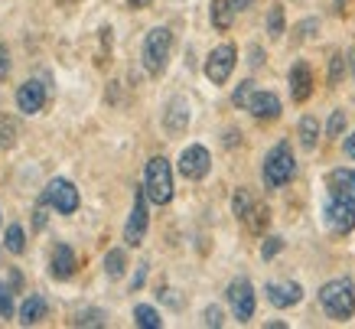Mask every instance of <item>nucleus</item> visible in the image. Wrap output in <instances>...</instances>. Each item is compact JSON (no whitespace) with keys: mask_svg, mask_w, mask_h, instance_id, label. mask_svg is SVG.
Segmentation results:
<instances>
[{"mask_svg":"<svg viewBox=\"0 0 355 329\" xmlns=\"http://www.w3.org/2000/svg\"><path fill=\"white\" fill-rule=\"evenodd\" d=\"M323 222L333 235H349L355 228V170L339 167L326 176Z\"/></svg>","mask_w":355,"mask_h":329,"instance_id":"f257e3e1","label":"nucleus"},{"mask_svg":"<svg viewBox=\"0 0 355 329\" xmlns=\"http://www.w3.org/2000/svg\"><path fill=\"white\" fill-rule=\"evenodd\" d=\"M320 307L329 319L336 323H345V319H352L355 313V284L349 277H333V280H326L320 287Z\"/></svg>","mask_w":355,"mask_h":329,"instance_id":"f03ea898","label":"nucleus"},{"mask_svg":"<svg viewBox=\"0 0 355 329\" xmlns=\"http://www.w3.org/2000/svg\"><path fill=\"white\" fill-rule=\"evenodd\" d=\"M297 176V157H293V147L287 140H280L274 147L268 150V157H264V167H261V180L268 189H280V186H287V183Z\"/></svg>","mask_w":355,"mask_h":329,"instance_id":"7ed1b4c3","label":"nucleus"},{"mask_svg":"<svg viewBox=\"0 0 355 329\" xmlns=\"http://www.w3.org/2000/svg\"><path fill=\"white\" fill-rule=\"evenodd\" d=\"M170 53H173L170 26H153V30L144 36V49H140L144 69H147L150 75H163L166 72V65H170Z\"/></svg>","mask_w":355,"mask_h":329,"instance_id":"20e7f679","label":"nucleus"},{"mask_svg":"<svg viewBox=\"0 0 355 329\" xmlns=\"http://www.w3.org/2000/svg\"><path fill=\"white\" fill-rule=\"evenodd\" d=\"M144 189L153 205H166L173 199V167L166 157H150L144 170Z\"/></svg>","mask_w":355,"mask_h":329,"instance_id":"39448f33","label":"nucleus"},{"mask_svg":"<svg viewBox=\"0 0 355 329\" xmlns=\"http://www.w3.org/2000/svg\"><path fill=\"white\" fill-rule=\"evenodd\" d=\"M235 62H238V49L232 43H222L216 46L209 59H205V78L212 82V85H225L232 72H235Z\"/></svg>","mask_w":355,"mask_h":329,"instance_id":"423d86ee","label":"nucleus"},{"mask_svg":"<svg viewBox=\"0 0 355 329\" xmlns=\"http://www.w3.org/2000/svg\"><path fill=\"white\" fill-rule=\"evenodd\" d=\"M147 202H150V196H147V189L140 186L137 192H134V209H130L128 215V225H124V242L130 244V248H137L144 238H147V225H150V212H147Z\"/></svg>","mask_w":355,"mask_h":329,"instance_id":"0eeeda50","label":"nucleus"},{"mask_svg":"<svg viewBox=\"0 0 355 329\" xmlns=\"http://www.w3.org/2000/svg\"><path fill=\"white\" fill-rule=\"evenodd\" d=\"M228 297V307H232V317L238 319V323H248V319L254 317V287H251V280L248 277H238V280H232L225 290Z\"/></svg>","mask_w":355,"mask_h":329,"instance_id":"6e6552de","label":"nucleus"},{"mask_svg":"<svg viewBox=\"0 0 355 329\" xmlns=\"http://www.w3.org/2000/svg\"><path fill=\"white\" fill-rule=\"evenodd\" d=\"M180 176H186V180H202L205 173L212 170V153L202 147V144H189V147L180 153Z\"/></svg>","mask_w":355,"mask_h":329,"instance_id":"1a4fd4ad","label":"nucleus"},{"mask_svg":"<svg viewBox=\"0 0 355 329\" xmlns=\"http://www.w3.org/2000/svg\"><path fill=\"white\" fill-rule=\"evenodd\" d=\"M46 199H49V205H53L55 212H62V215H72L78 209V189L69 180H49Z\"/></svg>","mask_w":355,"mask_h":329,"instance_id":"9d476101","label":"nucleus"},{"mask_svg":"<svg viewBox=\"0 0 355 329\" xmlns=\"http://www.w3.org/2000/svg\"><path fill=\"white\" fill-rule=\"evenodd\" d=\"M186 128H189V101L183 95H176L163 108V130L170 137H180V134H186Z\"/></svg>","mask_w":355,"mask_h":329,"instance_id":"9b49d317","label":"nucleus"},{"mask_svg":"<svg viewBox=\"0 0 355 329\" xmlns=\"http://www.w3.org/2000/svg\"><path fill=\"white\" fill-rule=\"evenodd\" d=\"M264 294H268V303L277 310H287V307H297L303 300V287L297 280H270L264 287Z\"/></svg>","mask_w":355,"mask_h":329,"instance_id":"f8f14e48","label":"nucleus"},{"mask_svg":"<svg viewBox=\"0 0 355 329\" xmlns=\"http://www.w3.org/2000/svg\"><path fill=\"white\" fill-rule=\"evenodd\" d=\"M43 105H46V85L43 82L30 78V82H23V85L17 88V108H20L23 115H40Z\"/></svg>","mask_w":355,"mask_h":329,"instance_id":"ddd939ff","label":"nucleus"},{"mask_svg":"<svg viewBox=\"0 0 355 329\" xmlns=\"http://www.w3.org/2000/svg\"><path fill=\"white\" fill-rule=\"evenodd\" d=\"M245 111H251L254 121H277L284 108H280V98L274 92H254V98L248 101Z\"/></svg>","mask_w":355,"mask_h":329,"instance_id":"4468645a","label":"nucleus"},{"mask_svg":"<svg viewBox=\"0 0 355 329\" xmlns=\"http://www.w3.org/2000/svg\"><path fill=\"white\" fill-rule=\"evenodd\" d=\"M310 95H313V72H310V65L300 59V62L291 65V98L297 105H303Z\"/></svg>","mask_w":355,"mask_h":329,"instance_id":"2eb2a0df","label":"nucleus"},{"mask_svg":"<svg viewBox=\"0 0 355 329\" xmlns=\"http://www.w3.org/2000/svg\"><path fill=\"white\" fill-rule=\"evenodd\" d=\"M49 274L55 280H69V277L76 274V251L69 244H55L53 261H49Z\"/></svg>","mask_w":355,"mask_h":329,"instance_id":"dca6fc26","label":"nucleus"},{"mask_svg":"<svg viewBox=\"0 0 355 329\" xmlns=\"http://www.w3.org/2000/svg\"><path fill=\"white\" fill-rule=\"evenodd\" d=\"M46 310H49L46 297H40V294H30V297L20 303V326H36V323L46 317Z\"/></svg>","mask_w":355,"mask_h":329,"instance_id":"f3484780","label":"nucleus"},{"mask_svg":"<svg viewBox=\"0 0 355 329\" xmlns=\"http://www.w3.org/2000/svg\"><path fill=\"white\" fill-rule=\"evenodd\" d=\"M235 3H232V0H212V3H209V20H212V26H216V30H232V23H235Z\"/></svg>","mask_w":355,"mask_h":329,"instance_id":"a211bd4d","label":"nucleus"},{"mask_svg":"<svg viewBox=\"0 0 355 329\" xmlns=\"http://www.w3.org/2000/svg\"><path fill=\"white\" fill-rule=\"evenodd\" d=\"M297 137H300L303 150H316V140H320V121H316L313 115H303L300 128H297Z\"/></svg>","mask_w":355,"mask_h":329,"instance_id":"6ab92c4d","label":"nucleus"},{"mask_svg":"<svg viewBox=\"0 0 355 329\" xmlns=\"http://www.w3.org/2000/svg\"><path fill=\"white\" fill-rule=\"evenodd\" d=\"M241 222L248 225V232L264 235V228H268V222H270V209H268V205H261V202H254V205L248 209V215L241 219Z\"/></svg>","mask_w":355,"mask_h":329,"instance_id":"aec40b11","label":"nucleus"},{"mask_svg":"<svg viewBox=\"0 0 355 329\" xmlns=\"http://www.w3.org/2000/svg\"><path fill=\"white\" fill-rule=\"evenodd\" d=\"M124 271H128V255L121 248H111L108 255H105V274L111 280H118V277H124Z\"/></svg>","mask_w":355,"mask_h":329,"instance_id":"412c9836","label":"nucleus"},{"mask_svg":"<svg viewBox=\"0 0 355 329\" xmlns=\"http://www.w3.org/2000/svg\"><path fill=\"white\" fill-rule=\"evenodd\" d=\"M134 323H137L140 329H160L163 326L160 313L153 307H147V303H137V307H134Z\"/></svg>","mask_w":355,"mask_h":329,"instance_id":"4be33fe9","label":"nucleus"},{"mask_svg":"<svg viewBox=\"0 0 355 329\" xmlns=\"http://www.w3.org/2000/svg\"><path fill=\"white\" fill-rule=\"evenodd\" d=\"M3 244H7V251H13V255H23L26 251V232H23V225H10L7 235H3Z\"/></svg>","mask_w":355,"mask_h":329,"instance_id":"5701e85b","label":"nucleus"},{"mask_svg":"<svg viewBox=\"0 0 355 329\" xmlns=\"http://www.w3.org/2000/svg\"><path fill=\"white\" fill-rule=\"evenodd\" d=\"M17 121H13L10 115H0V147L3 150H10L13 144H17Z\"/></svg>","mask_w":355,"mask_h":329,"instance_id":"b1692460","label":"nucleus"},{"mask_svg":"<svg viewBox=\"0 0 355 329\" xmlns=\"http://www.w3.org/2000/svg\"><path fill=\"white\" fill-rule=\"evenodd\" d=\"M284 30H287V23H284V7L280 3H274L268 13V33H270V40H280L284 36Z\"/></svg>","mask_w":355,"mask_h":329,"instance_id":"393cba45","label":"nucleus"},{"mask_svg":"<svg viewBox=\"0 0 355 329\" xmlns=\"http://www.w3.org/2000/svg\"><path fill=\"white\" fill-rule=\"evenodd\" d=\"M345 72H349V62H345V56H343V53H336L333 59H329V78H326V82H329V88L339 85Z\"/></svg>","mask_w":355,"mask_h":329,"instance_id":"a878e982","label":"nucleus"},{"mask_svg":"<svg viewBox=\"0 0 355 329\" xmlns=\"http://www.w3.org/2000/svg\"><path fill=\"white\" fill-rule=\"evenodd\" d=\"M254 92H258V88H254V82H251V78L238 82V88L232 92V105H235V108H248V101L254 98Z\"/></svg>","mask_w":355,"mask_h":329,"instance_id":"bb28decb","label":"nucleus"},{"mask_svg":"<svg viewBox=\"0 0 355 329\" xmlns=\"http://www.w3.org/2000/svg\"><path fill=\"white\" fill-rule=\"evenodd\" d=\"M251 205H254V202H251V192H248L245 186H241V189H235V196H232V212H235L238 219H245Z\"/></svg>","mask_w":355,"mask_h":329,"instance_id":"cd10ccee","label":"nucleus"},{"mask_svg":"<svg viewBox=\"0 0 355 329\" xmlns=\"http://www.w3.org/2000/svg\"><path fill=\"white\" fill-rule=\"evenodd\" d=\"M280 251H284V238H280V235H268V238H264V244H261V258H264V261H270V258H277Z\"/></svg>","mask_w":355,"mask_h":329,"instance_id":"c85d7f7f","label":"nucleus"},{"mask_svg":"<svg viewBox=\"0 0 355 329\" xmlns=\"http://www.w3.org/2000/svg\"><path fill=\"white\" fill-rule=\"evenodd\" d=\"M72 323H76V326H105V313H101V310H82Z\"/></svg>","mask_w":355,"mask_h":329,"instance_id":"c756f323","label":"nucleus"},{"mask_svg":"<svg viewBox=\"0 0 355 329\" xmlns=\"http://www.w3.org/2000/svg\"><path fill=\"white\" fill-rule=\"evenodd\" d=\"M345 130V111H333L326 121V137H343Z\"/></svg>","mask_w":355,"mask_h":329,"instance_id":"7c9ffc66","label":"nucleus"},{"mask_svg":"<svg viewBox=\"0 0 355 329\" xmlns=\"http://www.w3.org/2000/svg\"><path fill=\"white\" fill-rule=\"evenodd\" d=\"M222 323H225V313H222V307H218V303H212V307H205L202 310V326H222Z\"/></svg>","mask_w":355,"mask_h":329,"instance_id":"2f4dec72","label":"nucleus"},{"mask_svg":"<svg viewBox=\"0 0 355 329\" xmlns=\"http://www.w3.org/2000/svg\"><path fill=\"white\" fill-rule=\"evenodd\" d=\"M13 317V297H10V287L0 284V319H10Z\"/></svg>","mask_w":355,"mask_h":329,"instance_id":"473e14b6","label":"nucleus"},{"mask_svg":"<svg viewBox=\"0 0 355 329\" xmlns=\"http://www.w3.org/2000/svg\"><path fill=\"white\" fill-rule=\"evenodd\" d=\"M46 205H49V199H46V192H43V199L36 202V212H33V228H36V232L46 228Z\"/></svg>","mask_w":355,"mask_h":329,"instance_id":"72a5a7b5","label":"nucleus"},{"mask_svg":"<svg viewBox=\"0 0 355 329\" xmlns=\"http://www.w3.org/2000/svg\"><path fill=\"white\" fill-rule=\"evenodd\" d=\"M10 75V53H7V46L0 43V82Z\"/></svg>","mask_w":355,"mask_h":329,"instance_id":"f704fd0d","label":"nucleus"},{"mask_svg":"<svg viewBox=\"0 0 355 329\" xmlns=\"http://www.w3.org/2000/svg\"><path fill=\"white\" fill-rule=\"evenodd\" d=\"M144 280H147V264L137 267V274H134V280H130V290H140V287H144Z\"/></svg>","mask_w":355,"mask_h":329,"instance_id":"c9c22d12","label":"nucleus"},{"mask_svg":"<svg viewBox=\"0 0 355 329\" xmlns=\"http://www.w3.org/2000/svg\"><path fill=\"white\" fill-rule=\"evenodd\" d=\"M316 26H320V23H316V20H303L300 26H297V33H300V40H306V36H310V33L316 30Z\"/></svg>","mask_w":355,"mask_h":329,"instance_id":"e433bc0d","label":"nucleus"},{"mask_svg":"<svg viewBox=\"0 0 355 329\" xmlns=\"http://www.w3.org/2000/svg\"><path fill=\"white\" fill-rule=\"evenodd\" d=\"M251 69H261V62H264V53H261V46H251Z\"/></svg>","mask_w":355,"mask_h":329,"instance_id":"4c0bfd02","label":"nucleus"},{"mask_svg":"<svg viewBox=\"0 0 355 329\" xmlns=\"http://www.w3.org/2000/svg\"><path fill=\"white\" fill-rule=\"evenodd\" d=\"M343 147H345V157H349V160H355V130H352V134H349V137H345V144H343Z\"/></svg>","mask_w":355,"mask_h":329,"instance_id":"58836bf2","label":"nucleus"},{"mask_svg":"<svg viewBox=\"0 0 355 329\" xmlns=\"http://www.w3.org/2000/svg\"><path fill=\"white\" fill-rule=\"evenodd\" d=\"M345 62H349V75H352V78H355V46H352V49H349V56H345Z\"/></svg>","mask_w":355,"mask_h":329,"instance_id":"ea45409f","label":"nucleus"},{"mask_svg":"<svg viewBox=\"0 0 355 329\" xmlns=\"http://www.w3.org/2000/svg\"><path fill=\"white\" fill-rule=\"evenodd\" d=\"M130 7H134V10H144V7H150L153 0H128Z\"/></svg>","mask_w":355,"mask_h":329,"instance_id":"a19ab883","label":"nucleus"},{"mask_svg":"<svg viewBox=\"0 0 355 329\" xmlns=\"http://www.w3.org/2000/svg\"><path fill=\"white\" fill-rule=\"evenodd\" d=\"M232 3H235V10H248V7H251L254 0H232Z\"/></svg>","mask_w":355,"mask_h":329,"instance_id":"79ce46f5","label":"nucleus"},{"mask_svg":"<svg viewBox=\"0 0 355 329\" xmlns=\"http://www.w3.org/2000/svg\"><path fill=\"white\" fill-rule=\"evenodd\" d=\"M336 10H339V13L345 10V0H336Z\"/></svg>","mask_w":355,"mask_h":329,"instance_id":"37998d69","label":"nucleus"},{"mask_svg":"<svg viewBox=\"0 0 355 329\" xmlns=\"http://www.w3.org/2000/svg\"><path fill=\"white\" fill-rule=\"evenodd\" d=\"M59 3H72V0H59Z\"/></svg>","mask_w":355,"mask_h":329,"instance_id":"c03bdc74","label":"nucleus"}]
</instances>
